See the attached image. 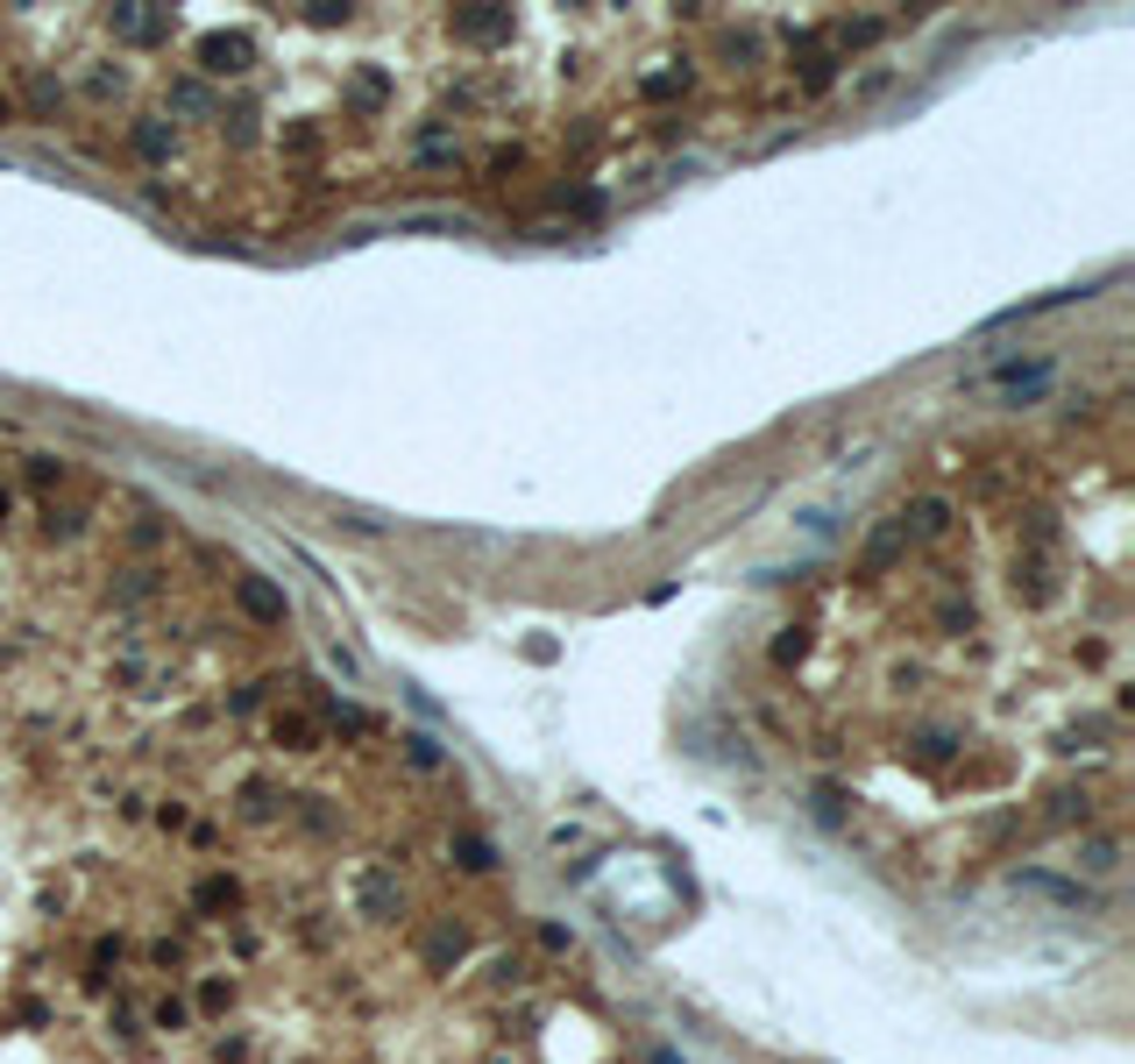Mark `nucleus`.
<instances>
[{
  "instance_id": "nucleus-1",
  "label": "nucleus",
  "mask_w": 1135,
  "mask_h": 1064,
  "mask_svg": "<svg viewBox=\"0 0 1135 1064\" xmlns=\"http://www.w3.org/2000/svg\"><path fill=\"white\" fill-rule=\"evenodd\" d=\"M242 604H249L255 617H270V625L284 617V596H277V590H263V582H242Z\"/></svg>"
},
{
  "instance_id": "nucleus-2",
  "label": "nucleus",
  "mask_w": 1135,
  "mask_h": 1064,
  "mask_svg": "<svg viewBox=\"0 0 1135 1064\" xmlns=\"http://www.w3.org/2000/svg\"><path fill=\"white\" fill-rule=\"evenodd\" d=\"M0 512H7V504H0Z\"/></svg>"
}]
</instances>
